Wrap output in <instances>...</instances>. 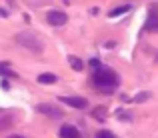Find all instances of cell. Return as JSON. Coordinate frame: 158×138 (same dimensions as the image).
Segmentation results:
<instances>
[{
  "mask_svg": "<svg viewBox=\"0 0 158 138\" xmlns=\"http://www.w3.org/2000/svg\"><path fill=\"white\" fill-rule=\"evenodd\" d=\"M60 138H84L80 134V130H78L76 126H70V124H66V126L60 128Z\"/></svg>",
  "mask_w": 158,
  "mask_h": 138,
  "instance_id": "obj_7",
  "label": "cell"
},
{
  "mask_svg": "<svg viewBox=\"0 0 158 138\" xmlns=\"http://www.w3.org/2000/svg\"><path fill=\"white\" fill-rule=\"evenodd\" d=\"M38 112H42L44 116H48V118H54V120H60L62 116V110L58 106H54V104H38Z\"/></svg>",
  "mask_w": 158,
  "mask_h": 138,
  "instance_id": "obj_3",
  "label": "cell"
},
{
  "mask_svg": "<svg viewBox=\"0 0 158 138\" xmlns=\"http://www.w3.org/2000/svg\"><path fill=\"white\" fill-rule=\"evenodd\" d=\"M96 138H116V136L112 134L110 130H100V132L96 134Z\"/></svg>",
  "mask_w": 158,
  "mask_h": 138,
  "instance_id": "obj_13",
  "label": "cell"
},
{
  "mask_svg": "<svg viewBox=\"0 0 158 138\" xmlns=\"http://www.w3.org/2000/svg\"><path fill=\"white\" fill-rule=\"evenodd\" d=\"M46 20H48V24H52V26H64L66 20H68V16H66L64 12H60V10H50L46 14Z\"/></svg>",
  "mask_w": 158,
  "mask_h": 138,
  "instance_id": "obj_4",
  "label": "cell"
},
{
  "mask_svg": "<svg viewBox=\"0 0 158 138\" xmlns=\"http://www.w3.org/2000/svg\"><path fill=\"white\" fill-rule=\"evenodd\" d=\"M10 138H22V136H16V134H14V136H10Z\"/></svg>",
  "mask_w": 158,
  "mask_h": 138,
  "instance_id": "obj_16",
  "label": "cell"
},
{
  "mask_svg": "<svg viewBox=\"0 0 158 138\" xmlns=\"http://www.w3.org/2000/svg\"><path fill=\"white\" fill-rule=\"evenodd\" d=\"M152 98V94L150 92H138V94L132 98V102H136V104H140V102H146V100H150Z\"/></svg>",
  "mask_w": 158,
  "mask_h": 138,
  "instance_id": "obj_10",
  "label": "cell"
},
{
  "mask_svg": "<svg viewBox=\"0 0 158 138\" xmlns=\"http://www.w3.org/2000/svg\"><path fill=\"white\" fill-rule=\"evenodd\" d=\"M92 82L96 86V90L102 92V94H114L120 86L118 74L108 66H98V68L92 70Z\"/></svg>",
  "mask_w": 158,
  "mask_h": 138,
  "instance_id": "obj_1",
  "label": "cell"
},
{
  "mask_svg": "<svg viewBox=\"0 0 158 138\" xmlns=\"http://www.w3.org/2000/svg\"><path fill=\"white\" fill-rule=\"evenodd\" d=\"M130 8H132V4H122V6H118V8H112V10L108 12V16H110V18H116V16H120V14H126Z\"/></svg>",
  "mask_w": 158,
  "mask_h": 138,
  "instance_id": "obj_8",
  "label": "cell"
},
{
  "mask_svg": "<svg viewBox=\"0 0 158 138\" xmlns=\"http://www.w3.org/2000/svg\"><path fill=\"white\" fill-rule=\"evenodd\" d=\"M144 28H146V30H150V32H156L158 30V10H156V8H150Z\"/></svg>",
  "mask_w": 158,
  "mask_h": 138,
  "instance_id": "obj_6",
  "label": "cell"
},
{
  "mask_svg": "<svg viewBox=\"0 0 158 138\" xmlns=\"http://www.w3.org/2000/svg\"><path fill=\"white\" fill-rule=\"evenodd\" d=\"M60 102H66L68 106H72V108H86V106H88V100L82 98V96H62Z\"/></svg>",
  "mask_w": 158,
  "mask_h": 138,
  "instance_id": "obj_5",
  "label": "cell"
},
{
  "mask_svg": "<svg viewBox=\"0 0 158 138\" xmlns=\"http://www.w3.org/2000/svg\"><path fill=\"white\" fill-rule=\"evenodd\" d=\"M16 42L20 46H24V48L32 50V52H36V54L44 50V44L40 42V38L36 34H32V32H18V34H16Z\"/></svg>",
  "mask_w": 158,
  "mask_h": 138,
  "instance_id": "obj_2",
  "label": "cell"
},
{
  "mask_svg": "<svg viewBox=\"0 0 158 138\" xmlns=\"http://www.w3.org/2000/svg\"><path fill=\"white\" fill-rule=\"evenodd\" d=\"M38 82H40V84H54V82H56V76L50 74V72H44V74L38 76Z\"/></svg>",
  "mask_w": 158,
  "mask_h": 138,
  "instance_id": "obj_9",
  "label": "cell"
},
{
  "mask_svg": "<svg viewBox=\"0 0 158 138\" xmlns=\"http://www.w3.org/2000/svg\"><path fill=\"white\" fill-rule=\"evenodd\" d=\"M118 116L122 120H130V114H128V112H122V110H118Z\"/></svg>",
  "mask_w": 158,
  "mask_h": 138,
  "instance_id": "obj_15",
  "label": "cell"
},
{
  "mask_svg": "<svg viewBox=\"0 0 158 138\" xmlns=\"http://www.w3.org/2000/svg\"><path fill=\"white\" fill-rule=\"evenodd\" d=\"M0 74H8V76H14V72H12V70H8L6 66H2V64H0Z\"/></svg>",
  "mask_w": 158,
  "mask_h": 138,
  "instance_id": "obj_14",
  "label": "cell"
},
{
  "mask_svg": "<svg viewBox=\"0 0 158 138\" xmlns=\"http://www.w3.org/2000/svg\"><path fill=\"white\" fill-rule=\"evenodd\" d=\"M156 60H158V56H156Z\"/></svg>",
  "mask_w": 158,
  "mask_h": 138,
  "instance_id": "obj_17",
  "label": "cell"
},
{
  "mask_svg": "<svg viewBox=\"0 0 158 138\" xmlns=\"http://www.w3.org/2000/svg\"><path fill=\"white\" fill-rule=\"evenodd\" d=\"M68 62H70V66H72L74 70H82V68H84V62H82L80 58H76V56H70Z\"/></svg>",
  "mask_w": 158,
  "mask_h": 138,
  "instance_id": "obj_11",
  "label": "cell"
},
{
  "mask_svg": "<svg viewBox=\"0 0 158 138\" xmlns=\"http://www.w3.org/2000/svg\"><path fill=\"white\" fill-rule=\"evenodd\" d=\"M92 114L96 116V120H100V122H104V120H106V110H104V108H96Z\"/></svg>",
  "mask_w": 158,
  "mask_h": 138,
  "instance_id": "obj_12",
  "label": "cell"
}]
</instances>
